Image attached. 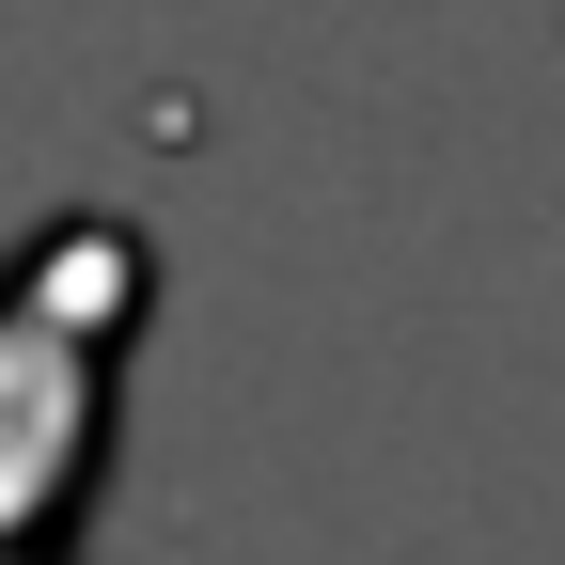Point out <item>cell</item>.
Instances as JSON below:
<instances>
[{"label": "cell", "mask_w": 565, "mask_h": 565, "mask_svg": "<svg viewBox=\"0 0 565 565\" xmlns=\"http://www.w3.org/2000/svg\"><path fill=\"white\" fill-rule=\"evenodd\" d=\"M141 299L158 252L126 221H47L0 267V565H79V503L110 471V362Z\"/></svg>", "instance_id": "1"}]
</instances>
